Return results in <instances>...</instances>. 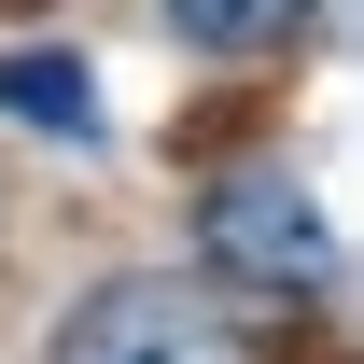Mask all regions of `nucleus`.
<instances>
[{
  "label": "nucleus",
  "mask_w": 364,
  "mask_h": 364,
  "mask_svg": "<svg viewBox=\"0 0 364 364\" xmlns=\"http://www.w3.org/2000/svg\"><path fill=\"white\" fill-rule=\"evenodd\" d=\"M0 112H28V127H98V85L85 70H56V56H0Z\"/></svg>",
  "instance_id": "nucleus-4"
},
{
  "label": "nucleus",
  "mask_w": 364,
  "mask_h": 364,
  "mask_svg": "<svg viewBox=\"0 0 364 364\" xmlns=\"http://www.w3.org/2000/svg\"><path fill=\"white\" fill-rule=\"evenodd\" d=\"M56 364H252V350H238V322L210 309V280L127 267V280H98L85 309L56 322Z\"/></svg>",
  "instance_id": "nucleus-2"
},
{
  "label": "nucleus",
  "mask_w": 364,
  "mask_h": 364,
  "mask_svg": "<svg viewBox=\"0 0 364 364\" xmlns=\"http://www.w3.org/2000/svg\"><path fill=\"white\" fill-rule=\"evenodd\" d=\"M309 14H322V0H168V28L196 56H280Z\"/></svg>",
  "instance_id": "nucleus-3"
},
{
  "label": "nucleus",
  "mask_w": 364,
  "mask_h": 364,
  "mask_svg": "<svg viewBox=\"0 0 364 364\" xmlns=\"http://www.w3.org/2000/svg\"><path fill=\"white\" fill-rule=\"evenodd\" d=\"M196 267L267 309H309V294H336V225L309 210L294 168L252 154V168H210V196H196Z\"/></svg>",
  "instance_id": "nucleus-1"
}]
</instances>
